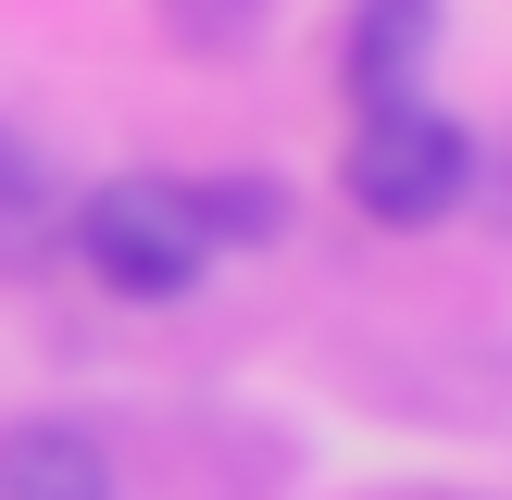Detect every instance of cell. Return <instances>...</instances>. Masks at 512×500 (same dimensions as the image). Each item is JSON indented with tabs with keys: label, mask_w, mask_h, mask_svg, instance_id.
<instances>
[{
	"label": "cell",
	"mask_w": 512,
	"mask_h": 500,
	"mask_svg": "<svg viewBox=\"0 0 512 500\" xmlns=\"http://www.w3.org/2000/svg\"><path fill=\"white\" fill-rule=\"evenodd\" d=\"M75 250H88V275L113 300H175L213 263V225H200L188 175H100V188L75 200Z\"/></svg>",
	"instance_id": "cell-1"
},
{
	"label": "cell",
	"mask_w": 512,
	"mask_h": 500,
	"mask_svg": "<svg viewBox=\"0 0 512 500\" xmlns=\"http://www.w3.org/2000/svg\"><path fill=\"white\" fill-rule=\"evenodd\" d=\"M350 200H363L375 225H438L463 213L475 188V138L438 113V100H363V138H350Z\"/></svg>",
	"instance_id": "cell-2"
},
{
	"label": "cell",
	"mask_w": 512,
	"mask_h": 500,
	"mask_svg": "<svg viewBox=\"0 0 512 500\" xmlns=\"http://www.w3.org/2000/svg\"><path fill=\"white\" fill-rule=\"evenodd\" d=\"M0 500H113V463L75 425H13L0 438Z\"/></svg>",
	"instance_id": "cell-3"
},
{
	"label": "cell",
	"mask_w": 512,
	"mask_h": 500,
	"mask_svg": "<svg viewBox=\"0 0 512 500\" xmlns=\"http://www.w3.org/2000/svg\"><path fill=\"white\" fill-rule=\"evenodd\" d=\"M425 38H438V13H425V0H375V13L350 25V88H363V100H413Z\"/></svg>",
	"instance_id": "cell-4"
}]
</instances>
